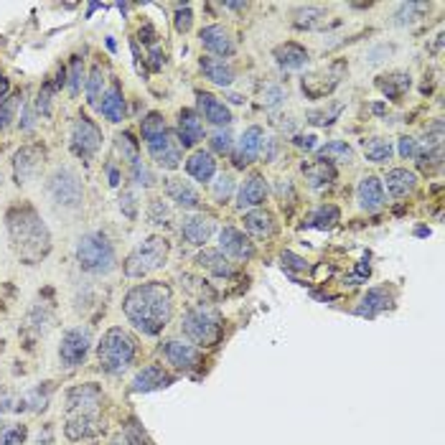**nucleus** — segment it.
<instances>
[{
	"label": "nucleus",
	"mask_w": 445,
	"mask_h": 445,
	"mask_svg": "<svg viewBox=\"0 0 445 445\" xmlns=\"http://www.w3.org/2000/svg\"><path fill=\"white\" fill-rule=\"evenodd\" d=\"M18 105H20L18 94L8 97L6 102L0 105V132L11 130V125H13V120H15V110H18Z\"/></svg>",
	"instance_id": "41"
},
{
	"label": "nucleus",
	"mask_w": 445,
	"mask_h": 445,
	"mask_svg": "<svg viewBox=\"0 0 445 445\" xmlns=\"http://www.w3.org/2000/svg\"><path fill=\"white\" fill-rule=\"evenodd\" d=\"M262 145H265V132H262V127H257V125L247 127V130L242 132L239 143H237V165L244 168V165L252 163V161L260 156Z\"/></svg>",
	"instance_id": "16"
},
{
	"label": "nucleus",
	"mask_w": 445,
	"mask_h": 445,
	"mask_svg": "<svg viewBox=\"0 0 445 445\" xmlns=\"http://www.w3.org/2000/svg\"><path fill=\"white\" fill-rule=\"evenodd\" d=\"M364 153L372 163H387L392 158V143L384 138H372L364 143Z\"/></svg>",
	"instance_id": "36"
},
{
	"label": "nucleus",
	"mask_w": 445,
	"mask_h": 445,
	"mask_svg": "<svg viewBox=\"0 0 445 445\" xmlns=\"http://www.w3.org/2000/svg\"><path fill=\"white\" fill-rule=\"evenodd\" d=\"M356 201L364 211H377L384 206V189L377 176H364L356 189Z\"/></svg>",
	"instance_id": "18"
},
{
	"label": "nucleus",
	"mask_w": 445,
	"mask_h": 445,
	"mask_svg": "<svg viewBox=\"0 0 445 445\" xmlns=\"http://www.w3.org/2000/svg\"><path fill=\"white\" fill-rule=\"evenodd\" d=\"M170 244L165 237H148L145 242H140L138 247L132 249L127 260H125L123 270L127 277H145L156 272V270H163L165 262H168Z\"/></svg>",
	"instance_id": "8"
},
{
	"label": "nucleus",
	"mask_w": 445,
	"mask_h": 445,
	"mask_svg": "<svg viewBox=\"0 0 445 445\" xmlns=\"http://www.w3.org/2000/svg\"><path fill=\"white\" fill-rule=\"evenodd\" d=\"M285 99V89L277 84H270L265 87V92H262V102H265V107H277Z\"/></svg>",
	"instance_id": "47"
},
{
	"label": "nucleus",
	"mask_w": 445,
	"mask_h": 445,
	"mask_svg": "<svg viewBox=\"0 0 445 445\" xmlns=\"http://www.w3.org/2000/svg\"><path fill=\"white\" fill-rule=\"evenodd\" d=\"M143 130V140L148 145V153L156 161L161 168L173 170L181 163V151H178V143L170 138V132L165 130V120L158 115V112H151L148 118L140 125Z\"/></svg>",
	"instance_id": "6"
},
{
	"label": "nucleus",
	"mask_w": 445,
	"mask_h": 445,
	"mask_svg": "<svg viewBox=\"0 0 445 445\" xmlns=\"http://www.w3.org/2000/svg\"><path fill=\"white\" fill-rule=\"evenodd\" d=\"M186 170H189L191 178H196V181H211L216 173V161L211 158V153L206 151H196L194 156L186 161Z\"/></svg>",
	"instance_id": "28"
},
{
	"label": "nucleus",
	"mask_w": 445,
	"mask_h": 445,
	"mask_svg": "<svg viewBox=\"0 0 445 445\" xmlns=\"http://www.w3.org/2000/svg\"><path fill=\"white\" fill-rule=\"evenodd\" d=\"M392 306V295L387 293L384 288H372L361 303L356 306V315H364V318H374V315H380L382 311Z\"/></svg>",
	"instance_id": "25"
},
{
	"label": "nucleus",
	"mask_w": 445,
	"mask_h": 445,
	"mask_svg": "<svg viewBox=\"0 0 445 445\" xmlns=\"http://www.w3.org/2000/svg\"><path fill=\"white\" fill-rule=\"evenodd\" d=\"M415 186H418V178H415L413 170L407 168H392L387 173V189L394 199H402L407 194H413Z\"/></svg>",
	"instance_id": "27"
},
{
	"label": "nucleus",
	"mask_w": 445,
	"mask_h": 445,
	"mask_svg": "<svg viewBox=\"0 0 445 445\" xmlns=\"http://www.w3.org/2000/svg\"><path fill=\"white\" fill-rule=\"evenodd\" d=\"M377 87L382 89L387 99H399L410 89V74L405 72H389L384 77L377 79Z\"/></svg>",
	"instance_id": "31"
},
{
	"label": "nucleus",
	"mask_w": 445,
	"mask_h": 445,
	"mask_svg": "<svg viewBox=\"0 0 445 445\" xmlns=\"http://www.w3.org/2000/svg\"><path fill=\"white\" fill-rule=\"evenodd\" d=\"M120 209L127 219H135L138 214V203H135V196H132V191H125L123 196H120Z\"/></svg>",
	"instance_id": "49"
},
{
	"label": "nucleus",
	"mask_w": 445,
	"mask_h": 445,
	"mask_svg": "<svg viewBox=\"0 0 445 445\" xmlns=\"http://www.w3.org/2000/svg\"><path fill=\"white\" fill-rule=\"evenodd\" d=\"M201 44L203 49H209L216 56H232L237 51V44L232 39V33L224 26H206L201 31Z\"/></svg>",
	"instance_id": "17"
},
{
	"label": "nucleus",
	"mask_w": 445,
	"mask_h": 445,
	"mask_svg": "<svg viewBox=\"0 0 445 445\" xmlns=\"http://www.w3.org/2000/svg\"><path fill=\"white\" fill-rule=\"evenodd\" d=\"M8 94V79L0 74V97H6Z\"/></svg>",
	"instance_id": "58"
},
{
	"label": "nucleus",
	"mask_w": 445,
	"mask_h": 445,
	"mask_svg": "<svg viewBox=\"0 0 445 445\" xmlns=\"http://www.w3.org/2000/svg\"><path fill=\"white\" fill-rule=\"evenodd\" d=\"M49 196L61 206H79L84 191H82V181L72 168L54 170V176L49 178Z\"/></svg>",
	"instance_id": "10"
},
{
	"label": "nucleus",
	"mask_w": 445,
	"mask_h": 445,
	"mask_svg": "<svg viewBox=\"0 0 445 445\" xmlns=\"http://www.w3.org/2000/svg\"><path fill=\"white\" fill-rule=\"evenodd\" d=\"M232 191H234V181H232V176H219V181H214V199L219 203L230 201Z\"/></svg>",
	"instance_id": "43"
},
{
	"label": "nucleus",
	"mask_w": 445,
	"mask_h": 445,
	"mask_svg": "<svg viewBox=\"0 0 445 445\" xmlns=\"http://www.w3.org/2000/svg\"><path fill=\"white\" fill-rule=\"evenodd\" d=\"M326 20V13H323L321 8H303L295 13V26L298 28H321V23Z\"/></svg>",
	"instance_id": "39"
},
{
	"label": "nucleus",
	"mask_w": 445,
	"mask_h": 445,
	"mask_svg": "<svg viewBox=\"0 0 445 445\" xmlns=\"http://www.w3.org/2000/svg\"><path fill=\"white\" fill-rule=\"evenodd\" d=\"M82 79H84V64H82V59H74L72 74H69V92L79 94V89H82Z\"/></svg>",
	"instance_id": "46"
},
{
	"label": "nucleus",
	"mask_w": 445,
	"mask_h": 445,
	"mask_svg": "<svg viewBox=\"0 0 445 445\" xmlns=\"http://www.w3.org/2000/svg\"><path fill=\"white\" fill-rule=\"evenodd\" d=\"M132 181H135L138 186H145V189L156 184V178H153V173L148 170V165L140 163V161H135V163H132Z\"/></svg>",
	"instance_id": "45"
},
{
	"label": "nucleus",
	"mask_w": 445,
	"mask_h": 445,
	"mask_svg": "<svg viewBox=\"0 0 445 445\" xmlns=\"http://www.w3.org/2000/svg\"><path fill=\"white\" fill-rule=\"evenodd\" d=\"M201 72L206 74V79H211L214 84L230 87L232 82H234V69L224 59H201Z\"/></svg>",
	"instance_id": "32"
},
{
	"label": "nucleus",
	"mask_w": 445,
	"mask_h": 445,
	"mask_svg": "<svg viewBox=\"0 0 445 445\" xmlns=\"http://www.w3.org/2000/svg\"><path fill=\"white\" fill-rule=\"evenodd\" d=\"M339 112H341V105H334V110H331V112H311V115H308V120H311L313 125H331Z\"/></svg>",
	"instance_id": "51"
},
{
	"label": "nucleus",
	"mask_w": 445,
	"mask_h": 445,
	"mask_svg": "<svg viewBox=\"0 0 445 445\" xmlns=\"http://www.w3.org/2000/svg\"><path fill=\"white\" fill-rule=\"evenodd\" d=\"M282 265H288V268H293V270H306L308 265H306V260L303 257H298V255H293V252H282Z\"/></svg>",
	"instance_id": "55"
},
{
	"label": "nucleus",
	"mask_w": 445,
	"mask_h": 445,
	"mask_svg": "<svg viewBox=\"0 0 445 445\" xmlns=\"http://www.w3.org/2000/svg\"><path fill=\"white\" fill-rule=\"evenodd\" d=\"M99 112L105 115L110 123H120L125 118V97L120 92V87H110L99 102Z\"/></svg>",
	"instance_id": "33"
},
{
	"label": "nucleus",
	"mask_w": 445,
	"mask_h": 445,
	"mask_svg": "<svg viewBox=\"0 0 445 445\" xmlns=\"http://www.w3.org/2000/svg\"><path fill=\"white\" fill-rule=\"evenodd\" d=\"M165 191H168L170 201L176 203V206H181V209H199V203H201L196 189L191 184H186V181H181V178H170L168 184H165Z\"/></svg>",
	"instance_id": "22"
},
{
	"label": "nucleus",
	"mask_w": 445,
	"mask_h": 445,
	"mask_svg": "<svg viewBox=\"0 0 445 445\" xmlns=\"http://www.w3.org/2000/svg\"><path fill=\"white\" fill-rule=\"evenodd\" d=\"M244 230L255 237H270L275 232V216L268 209H255L244 214Z\"/></svg>",
	"instance_id": "30"
},
{
	"label": "nucleus",
	"mask_w": 445,
	"mask_h": 445,
	"mask_svg": "<svg viewBox=\"0 0 445 445\" xmlns=\"http://www.w3.org/2000/svg\"><path fill=\"white\" fill-rule=\"evenodd\" d=\"M77 262L79 268L89 272V275H107L115 270L118 257L112 249L110 239L102 232H89V234L79 237L77 242Z\"/></svg>",
	"instance_id": "7"
},
{
	"label": "nucleus",
	"mask_w": 445,
	"mask_h": 445,
	"mask_svg": "<svg viewBox=\"0 0 445 445\" xmlns=\"http://www.w3.org/2000/svg\"><path fill=\"white\" fill-rule=\"evenodd\" d=\"M8 237L20 262L36 265L51 252V234L33 206H15L8 211Z\"/></svg>",
	"instance_id": "2"
},
{
	"label": "nucleus",
	"mask_w": 445,
	"mask_h": 445,
	"mask_svg": "<svg viewBox=\"0 0 445 445\" xmlns=\"http://www.w3.org/2000/svg\"><path fill=\"white\" fill-rule=\"evenodd\" d=\"M181 331L199 349L214 346V344H219V339L224 334L222 313L214 306H206V303L189 308L184 313V321H181Z\"/></svg>",
	"instance_id": "5"
},
{
	"label": "nucleus",
	"mask_w": 445,
	"mask_h": 445,
	"mask_svg": "<svg viewBox=\"0 0 445 445\" xmlns=\"http://www.w3.org/2000/svg\"><path fill=\"white\" fill-rule=\"evenodd\" d=\"M18 394L13 389H8V387H0V415H8V413H18Z\"/></svg>",
	"instance_id": "42"
},
{
	"label": "nucleus",
	"mask_w": 445,
	"mask_h": 445,
	"mask_svg": "<svg viewBox=\"0 0 445 445\" xmlns=\"http://www.w3.org/2000/svg\"><path fill=\"white\" fill-rule=\"evenodd\" d=\"M168 206L163 203V199H153L151 201V224H165L168 222Z\"/></svg>",
	"instance_id": "48"
},
{
	"label": "nucleus",
	"mask_w": 445,
	"mask_h": 445,
	"mask_svg": "<svg viewBox=\"0 0 445 445\" xmlns=\"http://www.w3.org/2000/svg\"><path fill=\"white\" fill-rule=\"evenodd\" d=\"M163 356L168 364H173L176 369H191L196 367L199 359H201V353L194 344H184V341H165L163 344Z\"/></svg>",
	"instance_id": "15"
},
{
	"label": "nucleus",
	"mask_w": 445,
	"mask_h": 445,
	"mask_svg": "<svg viewBox=\"0 0 445 445\" xmlns=\"http://www.w3.org/2000/svg\"><path fill=\"white\" fill-rule=\"evenodd\" d=\"M214 219L211 216H189L181 227V234L189 244H203L209 242V237L214 234Z\"/></svg>",
	"instance_id": "20"
},
{
	"label": "nucleus",
	"mask_w": 445,
	"mask_h": 445,
	"mask_svg": "<svg viewBox=\"0 0 445 445\" xmlns=\"http://www.w3.org/2000/svg\"><path fill=\"white\" fill-rule=\"evenodd\" d=\"M168 384H170V377L163 372V367L148 364V367H143L135 374L132 392H153V389H161V387H168Z\"/></svg>",
	"instance_id": "19"
},
{
	"label": "nucleus",
	"mask_w": 445,
	"mask_h": 445,
	"mask_svg": "<svg viewBox=\"0 0 445 445\" xmlns=\"http://www.w3.org/2000/svg\"><path fill=\"white\" fill-rule=\"evenodd\" d=\"M219 244H222L224 255L234 257V260H252V255H255L252 242L244 237V232L234 230V227H224L219 234Z\"/></svg>",
	"instance_id": "14"
},
{
	"label": "nucleus",
	"mask_w": 445,
	"mask_h": 445,
	"mask_svg": "<svg viewBox=\"0 0 445 445\" xmlns=\"http://www.w3.org/2000/svg\"><path fill=\"white\" fill-rule=\"evenodd\" d=\"M275 61L280 69H288V72H298L303 66L308 64V51L301 46V44H295V41H288V44H282V46L275 49Z\"/></svg>",
	"instance_id": "23"
},
{
	"label": "nucleus",
	"mask_w": 445,
	"mask_h": 445,
	"mask_svg": "<svg viewBox=\"0 0 445 445\" xmlns=\"http://www.w3.org/2000/svg\"><path fill=\"white\" fill-rule=\"evenodd\" d=\"M102 89H105V72L99 66H94L92 74H89V82H87V102L92 107H99Z\"/></svg>",
	"instance_id": "38"
},
{
	"label": "nucleus",
	"mask_w": 445,
	"mask_h": 445,
	"mask_svg": "<svg viewBox=\"0 0 445 445\" xmlns=\"http://www.w3.org/2000/svg\"><path fill=\"white\" fill-rule=\"evenodd\" d=\"M227 8H230V11H242L244 3H227Z\"/></svg>",
	"instance_id": "60"
},
{
	"label": "nucleus",
	"mask_w": 445,
	"mask_h": 445,
	"mask_svg": "<svg viewBox=\"0 0 445 445\" xmlns=\"http://www.w3.org/2000/svg\"><path fill=\"white\" fill-rule=\"evenodd\" d=\"M211 148H214L216 153H227L232 148V135L227 130L214 132V138H211Z\"/></svg>",
	"instance_id": "50"
},
{
	"label": "nucleus",
	"mask_w": 445,
	"mask_h": 445,
	"mask_svg": "<svg viewBox=\"0 0 445 445\" xmlns=\"http://www.w3.org/2000/svg\"><path fill=\"white\" fill-rule=\"evenodd\" d=\"M89 344H92V331L89 328H69L64 336H61L59 344V361L66 369L79 367L82 361L87 359V351H89Z\"/></svg>",
	"instance_id": "11"
},
{
	"label": "nucleus",
	"mask_w": 445,
	"mask_h": 445,
	"mask_svg": "<svg viewBox=\"0 0 445 445\" xmlns=\"http://www.w3.org/2000/svg\"><path fill=\"white\" fill-rule=\"evenodd\" d=\"M344 72H346V61L339 59V61H334L331 66H326V69H318V72L308 74V77H303V82H301L303 92H306L311 99L328 97V94L334 92L336 87L341 84Z\"/></svg>",
	"instance_id": "9"
},
{
	"label": "nucleus",
	"mask_w": 445,
	"mask_h": 445,
	"mask_svg": "<svg viewBox=\"0 0 445 445\" xmlns=\"http://www.w3.org/2000/svg\"><path fill=\"white\" fill-rule=\"evenodd\" d=\"M26 438V425H20V422H0V445H23Z\"/></svg>",
	"instance_id": "37"
},
{
	"label": "nucleus",
	"mask_w": 445,
	"mask_h": 445,
	"mask_svg": "<svg viewBox=\"0 0 445 445\" xmlns=\"http://www.w3.org/2000/svg\"><path fill=\"white\" fill-rule=\"evenodd\" d=\"M239 209L244 206H260L265 199H268V184H265V178L262 176H252L244 181V186L239 189Z\"/></svg>",
	"instance_id": "29"
},
{
	"label": "nucleus",
	"mask_w": 445,
	"mask_h": 445,
	"mask_svg": "<svg viewBox=\"0 0 445 445\" xmlns=\"http://www.w3.org/2000/svg\"><path fill=\"white\" fill-rule=\"evenodd\" d=\"M178 138H181V145L184 148H194L199 140L203 138V125L199 120L196 112L184 110L178 115Z\"/></svg>",
	"instance_id": "21"
},
{
	"label": "nucleus",
	"mask_w": 445,
	"mask_h": 445,
	"mask_svg": "<svg viewBox=\"0 0 445 445\" xmlns=\"http://www.w3.org/2000/svg\"><path fill=\"white\" fill-rule=\"evenodd\" d=\"M318 161H326V163H351L353 151L351 145H346L344 140H331L323 148H318Z\"/></svg>",
	"instance_id": "35"
},
{
	"label": "nucleus",
	"mask_w": 445,
	"mask_h": 445,
	"mask_svg": "<svg viewBox=\"0 0 445 445\" xmlns=\"http://www.w3.org/2000/svg\"><path fill=\"white\" fill-rule=\"evenodd\" d=\"M138 356V341L125 328H110L97 344V361L102 372L123 374Z\"/></svg>",
	"instance_id": "4"
},
{
	"label": "nucleus",
	"mask_w": 445,
	"mask_h": 445,
	"mask_svg": "<svg viewBox=\"0 0 445 445\" xmlns=\"http://www.w3.org/2000/svg\"><path fill=\"white\" fill-rule=\"evenodd\" d=\"M399 156H402V158H415V156H418V140H415V138H402V140H399Z\"/></svg>",
	"instance_id": "54"
},
{
	"label": "nucleus",
	"mask_w": 445,
	"mask_h": 445,
	"mask_svg": "<svg viewBox=\"0 0 445 445\" xmlns=\"http://www.w3.org/2000/svg\"><path fill=\"white\" fill-rule=\"evenodd\" d=\"M191 28V8L186 6V8H181L176 13V31L178 33H186Z\"/></svg>",
	"instance_id": "53"
},
{
	"label": "nucleus",
	"mask_w": 445,
	"mask_h": 445,
	"mask_svg": "<svg viewBox=\"0 0 445 445\" xmlns=\"http://www.w3.org/2000/svg\"><path fill=\"white\" fill-rule=\"evenodd\" d=\"M110 445H130V440L125 438V435H115V438H112V443Z\"/></svg>",
	"instance_id": "59"
},
{
	"label": "nucleus",
	"mask_w": 445,
	"mask_h": 445,
	"mask_svg": "<svg viewBox=\"0 0 445 445\" xmlns=\"http://www.w3.org/2000/svg\"><path fill=\"white\" fill-rule=\"evenodd\" d=\"M303 173H306V181L313 189H321V186H328L336 178V170L331 163L326 161H313V163L303 165Z\"/></svg>",
	"instance_id": "34"
},
{
	"label": "nucleus",
	"mask_w": 445,
	"mask_h": 445,
	"mask_svg": "<svg viewBox=\"0 0 445 445\" xmlns=\"http://www.w3.org/2000/svg\"><path fill=\"white\" fill-rule=\"evenodd\" d=\"M102 145V132L89 118H79L72 125V148L77 156L92 158Z\"/></svg>",
	"instance_id": "12"
},
{
	"label": "nucleus",
	"mask_w": 445,
	"mask_h": 445,
	"mask_svg": "<svg viewBox=\"0 0 445 445\" xmlns=\"http://www.w3.org/2000/svg\"><path fill=\"white\" fill-rule=\"evenodd\" d=\"M199 110L203 112V118L209 120L211 125H219V127H222V125L232 123L230 107L224 105V102H219V99L209 92H199Z\"/></svg>",
	"instance_id": "24"
},
{
	"label": "nucleus",
	"mask_w": 445,
	"mask_h": 445,
	"mask_svg": "<svg viewBox=\"0 0 445 445\" xmlns=\"http://www.w3.org/2000/svg\"><path fill=\"white\" fill-rule=\"evenodd\" d=\"M313 135H306V138H298L295 140V145H301V148H308V151H311V148H313Z\"/></svg>",
	"instance_id": "57"
},
{
	"label": "nucleus",
	"mask_w": 445,
	"mask_h": 445,
	"mask_svg": "<svg viewBox=\"0 0 445 445\" xmlns=\"http://www.w3.org/2000/svg\"><path fill=\"white\" fill-rule=\"evenodd\" d=\"M36 107H39L41 115H49L51 112V87H44L39 92V99H36Z\"/></svg>",
	"instance_id": "52"
},
{
	"label": "nucleus",
	"mask_w": 445,
	"mask_h": 445,
	"mask_svg": "<svg viewBox=\"0 0 445 445\" xmlns=\"http://www.w3.org/2000/svg\"><path fill=\"white\" fill-rule=\"evenodd\" d=\"M33 127V115H31V110H26L23 112V123H20V130H31Z\"/></svg>",
	"instance_id": "56"
},
{
	"label": "nucleus",
	"mask_w": 445,
	"mask_h": 445,
	"mask_svg": "<svg viewBox=\"0 0 445 445\" xmlns=\"http://www.w3.org/2000/svg\"><path fill=\"white\" fill-rule=\"evenodd\" d=\"M196 265L203 270H209V272H214L216 277H230L232 272H234L232 262L227 260V255H224L222 249H203V252H199Z\"/></svg>",
	"instance_id": "26"
},
{
	"label": "nucleus",
	"mask_w": 445,
	"mask_h": 445,
	"mask_svg": "<svg viewBox=\"0 0 445 445\" xmlns=\"http://www.w3.org/2000/svg\"><path fill=\"white\" fill-rule=\"evenodd\" d=\"M339 209H336L334 203H326V206H321V209L313 214V227L315 230H328V227H334L336 222H339Z\"/></svg>",
	"instance_id": "40"
},
{
	"label": "nucleus",
	"mask_w": 445,
	"mask_h": 445,
	"mask_svg": "<svg viewBox=\"0 0 445 445\" xmlns=\"http://www.w3.org/2000/svg\"><path fill=\"white\" fill-rule=\"evenodd\" d=\"M115 140H118V151L123 153V156L127 158L130 163L140 161V158H138V145H135V140H132L130 135H127V132H125V135H118Z\"/></svg>",
	"instance_id": "44"
},
{
	"label": "nucleus",
	"mask_w": 445,
	"mask_h": 445,
	"mask_svg": "<svg viewBox=\"0 0 445 445\" xmlns=\"http://www.w3.org/2000/svg\"><path fill=\"white\" fill-rule=\"evenodd\" d=\"M125 318L145 336H158L173 315V293L165 282H143L125 295Z\"/></svg>",
	"instance_id": "1"
},
{
	"label": "nucleus",
	"mask_w": 445,
	"mask_h": 445,
	"mask_svg": "<svg viewBox=\"0 0 445 445\" xmlns=\"http://www.w3.org/2000/svg\"><path fill=\"white\" fill-rule=\"evenodd\" d=\"M44 148L41 145H23L13 158V170H15V181L20 184H31L33 178L39 176V170L44 168Z\"/></svg>",
	"instance_id": "13"
},
{
	"label": "nucleus",
	"mask_w": 445,
	"mask_h": 445,
	"mask_svg": "<svg viewBox=\"0 0 445 445\" xmlns=\"http://www.w3.org/2000/svg\"><path fill=\"white\" fill-rule=\"evenodd\" d=\"M102 432V389L97 384H79L66 394L64 435L72 443L92 440Z\"/></svg>",
	"instance_id": "3"
}]
</instances>
